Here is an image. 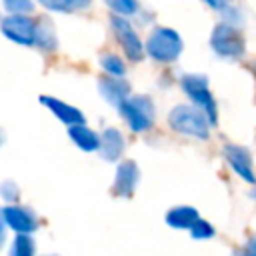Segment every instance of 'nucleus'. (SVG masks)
I'll list each match as a JSON object with an SVG mask.
<instances>
[{"instance_id": "nucleus-1", "label": "nucleus", "mask_w": 256, "mask_h": 256, "mask_svg": "<svg viewBox=\"0 0 256 256\" xmlns=\"http://www.w3.org/2000/svg\"><path fill=\"white\" fill-rule=\"evenodd\" d=\"M168 124L174 132L184 136H192L200 140H206L210 136V120L206 118V114L188 104L174 106L172 112L168 114Z\"/></svg>"}, {"instance_id": "nucleus-2", "label": "nucleus", "mask_w": 256, "mask_h": 256, "mask_svg": "<svg viewBox=\"0 0 256 256\" xmlns=\"http://www.w3.org/2000/svg\"><path fill=\"white\" fill-rule=\"evenodd\" d=\"M182 38L170 28H154L146 42V52L162 64L174 62L182 52Z\"/></svg>"}, {"instance_id": "nucleus-3", "label": "nucleus", "mask_w": 256, "mask_h": 256, "mask_svg": "<svg viewBox=\"0 0 256 256\" xmlns=\"http://www.w3.org/2000/svg\"><path fill=\"white\" fill-rule=\"evenodd\" d=\"M118 110L132 132H146L154 124V104L148 96H132Z\"/></svg>"}, {"instance_id": "nucleus-4", "label": "nucleus", "mask_w": 256, "mask_h": 256, "mask_svg": "<svg viewBox=\"0 0 256 256\" xmlns=\"http://www.w3.org/2000/svg\"><path fill=\"white\" fill-rule=\"evenodd\" d=\"M210 46L222 58H240L246 48L244 36L238 32V28H234L228 22H222L214 28L210 36Z\"/></svg>"}, {"instance_id": "nucleus-5", "label": "nucleus", "mask_w": 256, "mask_h": 256, "mask_svg": "<svg viewBox=\"0 0 256 256\" xmlns=\"http://www.w3.org/2000/svg\"><path fill=\"white\" fill-rule=\"evenodd\" d=\"M182 88L192 98V102L202 108V112L206 114L210 124H216L218 110H216V102L212 98V92L208 90V78L200 76V74H188L182 78Z\"/></svg>"}, {"instance_id": "nucleus-6", "label": "nucleus", "mask_w": 256, "mask_h": 256, "mask_svg": "<svg viewBox=\"0 0 256 256\" xmlns=\"http://www.w3.org/2000/svg\"><path fill=\"white\" fill-rule=\"evenodd\" d=\"M110 24H112V30H114V34H116V38H118L124 54L128 56V60L140 62L142 56H144V44L138 38L136 30L130 26V22L124 16L114 14V16H110Z\"/></svg>"}, {"instance_id": "nucleus-7", "label": "nucleus", "mask_w": 256, "mask_h": 256, "mask_svg": "<svg viewBox=\"0 0 256 256\" xmlns=\"http://www.w3.org/2000/svg\"><path fill=\"white\" fill-rule=\"evenodd\" d=\"M2 32L16 44L22 46H32L36 44V32L38 24H34L28 16L22 14H10L2 20Z\"/></svg>"}, {"instance_id": "nucleus-8", "label": "nucleus", "mask_w": 256, "mask_h": 256, "mask_svg": "<svg viewBox=\"0 0 256 256\" xmlns=\"http://www.w3.org/2000/svg\"><path fill=\"white\" fill-rule=\"evenodd\" d=\"M224 158L228 162V166L248 184H254L256 182V176H254V168H252V156L250 152L244 148V146H238V144H226L224 146Z\"/></svg>"}, {"instance_id": "nucleus-9", "label": "nucleus", "mask_w": 256, "mask_h": 256, "mask_svg": "<svg viewBox=\"0 0 256 256\" xmlns=\"http://www.w3.org/2000/svg\"><path fill=\"white\" fill-rule=\"evenodd\" d=\"M140 180V170L136 166L134 160H126L118 166L116 170V178H114V186H112V192L116 196H122V198H130L134 194V188Z\"/></svg>"}, {"instance_id": "nucleus-10", "label": "nucleus", "mask_w": 256, "mask_h": 256, "mask_svg": "<svg viewBox=\"0 0 256 256\" xmlns=\"http://www.w3.org/2000/svg\"><path fill=\"white\" fill-rule=\"evenodd\" d=\"M2 220L8 228L18 234H30L36 230V216L22 206H6L2 208Z\"/></svg>"}, {"instance_id": "nucleus-11", "label": "nucleus", "mask_w": 256, "mask_h": 256, "mask_svg": "<svg viewBox=\"0 0 256 256\" xmlns=\"http://www.w3.org/2000/svg\"><path fill=\"white\" fill-rule=\"evenodd\" d=\"M98 90L104 96V100L108 104L116 106V108H120L130 98V84L124 82L122 78H114V76L100 78L98 80Z\"/></svg>"}, {"instance_id": "nucleus-12", "label": "nucleus", "mask_w": 256, "mask_h": 256, "mask_svg": "<svg viewBox=\"0 0 256 256\" xmlns=\"http://www.w3.org/2000/svg\"><path fill=\"white\" fill-rule=\"evenodd\" d=\"M40 102H42L60 122H64V124H68V126L84 124V114H82L78 108H74V106H70V104H66V102L58 100V98H52V96H40Z\"/></svg>"}, {"instance_id": "nucleus-13", "label": "nucleus", "mask_w": 256, "mask_h": 256, "mask_svg": "<svg viewBox=\"0 0 256 256\" xmlns=\"http://www.w3.org/2000/svg\"><path fill=\"white\" fill-rule=\"evenodd\" d=\"M124 152V136L116 128H106L100 136V154L104 160L114 162Z\"/></svg>"}, {"instance_id": "nucleus-14", "label": "nucleus", "mask_w": 256, "mask_h": 256, "mask_svg": "<svg viewBox=\"0 0 256 256\" xmlns=\"http://www.w3.org/2000/svg\"><path fill=\"white\" fill-rule=\"evenodd\" d=\"M196 220H200V216L194 206H174L166 214V224L178 230H190Z\"/></svg>"}, {"instance_id": "nucleus-15", "label": "nucleus", "mask_w": 256, "mask_h": 256, "mask_svg": "<svg viewBox=\"0 0 256 256\" xmlns=\"http://www.w3.org/2000/svg\"><path fill=\"white\" fill-rule=\"evenodd\" d=\"M68 134L72 138V142L84 150V152H94V150H100V136L90 130L86 124H76V126H70L68 128Z\"/></svg>"}, {"instance_id": "nucleus-16", "label": "nucleus", "mask_w": 256, "mask_h": 256, "mask_svg": "<svg viewBox=\"0 0 256 256\" xmlns=\"http://www.w3.org/2000/svg\"><path fill=\"white\" fill-rule=\"evenodd\" d=\"M38 2L52 12H78V10H86L92 0H38Z\"/></svg>"}, {"instance_id": "nucleus-17", "label": "nucleus", "mask_w": 256, "mask_h": 256, "mask_svg": "<svg viewBox=\"0 0 256 256\" xmlns=\"http://www.w3.org/2000/svg\"><path fill=\"white\" fill-rule=\"evenodd\" d=\"M34 252H36V246L28 234H18L14 238L12 248H10V256H34Z\"/></svg>"}, {"instance_id": "nucleus-18", "label": "nucleus", "mask_w": 256, "mask_h": 256, "mask_svg": "<svg viewBox=\"0 0 256 256\" xmlns=\"http://www.w3.org/2000/svg\"><path fill=\"white\" fill-rule=\"evenodd\" d=\"M100 64H102V68L108 72V76H114V78H122L124 72H126L124 62H122L116 54H104V56L100 58Z\"/></svg>"}, {"instance_id": "nucleus-19", "label": "nucleus", "mask_w": 256, "mask_h": 256, "mask_svg": "<svg viewBox=\"0 0 256 256\" xmlns=\"http://www.w3.org/2000/svg\"><path fill=\"white\" fill-rule=\"evenodd\" d=\"M36 46H40L42 50H54L56 48V36L52 32V28L42 22L38 26V32H36Z\"/></svg>"}, {"instance_id": "nucleus-20", "label": "nucleus", "mask_w": 256, "mask_h": 256, "mask_svg": "<svg viewBox=\"0 0 256 256\" xmlns=\"http://www.w3.org/2000/svg\"><path fill=\"white\" fill-rule=\"evenodd\" d=\"M106 4L120 16H128L138 12V2L136 0H106Z\"/></svg>"}, {"instance_id": "nucleus-21", "label": "nucleus", "mask_w": 256, "mask_h": 256, "mask_svg": "<svg viewBox=\"0 0 256 256\" xmlns=\"http://www.w3.org/2000/svg\"><path fill=\"white\" fill-rule=\"evenodd\" d=\"M190 236L194 238V240H208V238H212L214 236V228H212V224L210 222H206V220H196V224L190 228Z\"/></svg>"}, {"instance_id": "nucleus-22", "label": "nucleus", "mask_w": 256, "mask_h": 256, "mask_svg": "<svg viewBox=\"0 0 256 256\" xmlns=\"http://www.w3.org/2000/svg\"><path fill=\"white\" fill-rule=\"evenodd\" d=\"M4 8L10 14H28L34 10V2L32 0H4Z\"/></svg>"}, {"instance_id": "nucleus-23", "label": "nucleus", "mask_w": 256, "mask_h": 256, "mask_svg": "<svg viewBox=\"0 0 256 256\" xmlns=\"http://www.w3.org/2000/svg\"><path fill=\"white\" fill-rule=\"evenodd\" d=\"M236 256H256V236H252Z\"/></svg>"}, {"instance_id": "nucleus-24", "label": "nucleus", "mask_w": 256, "mask_h": 256, "mask_svg": "<svg viewBox=\"0 0 256 256\" xmlns=\"http://www.w3.org/2000/svg\"><path fill=\"white\" fill-rule=\"evenodd\" d=\"M208 6H212L214 10H226L228 8V4H230V0H204Z\"/></svg>"}, {"instance_id": "nucleus-25", "label": "nucleus", "mask_w": 256, "mask_h": 256, "mask_svg": "<svg viewBox=\"0 0 256 256\" xmlns=\"http://www.w3.org/2000/svg\"><path fill=\"white\" fill-rule=\"evenodd\" d=\"M46 256H58V254H46Z\"/></svg>"}]
</instances>
